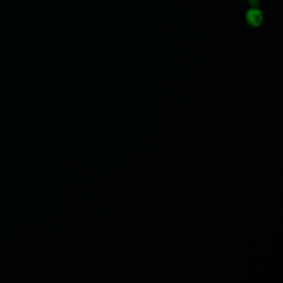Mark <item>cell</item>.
I'll list each match as a JSON object with an SVG mask.
<instances>
[{
	"label": "cell",
	"instance_id": "6da1fadb",
	"mask_svg": "<svg viewBox=\"0 0 283 283\" xmlns=\"http://www.w3.org/2000/svg\"><path fill=\"white\" fill-rule=\"evenodd\" d=\"M246 20L250 26L256 28L260 26L263 23L264 14L257 8H252L246 14Z\"/></svg>",
	"mask_w": 283,
	"mask_h": 283
}]
</instances>
